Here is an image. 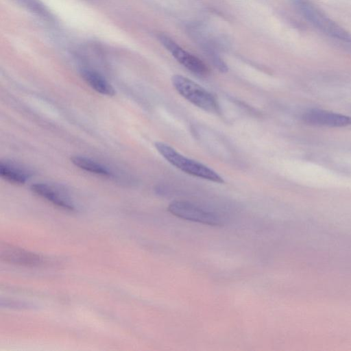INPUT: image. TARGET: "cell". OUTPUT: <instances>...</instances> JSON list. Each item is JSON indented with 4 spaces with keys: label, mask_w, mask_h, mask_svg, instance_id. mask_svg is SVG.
<instances>
[{
    "label": "cell",
    "mask_w": 351,
    "mask_h": 351,
    "mask_svg": "<svg viewBox=\"0 0 351 351\" xmlns=\"http://www.w3.org/2000/svg\"><path fill=\"white\" fill-rule=\"evenodd\" d=\"M31 191L38 196L46 199L53 205L67 210H73L74 204L70 197L64 192L45 183H35L30 186Z\"/></svg>",
    "instance_id": "cell-8"
},
{
    "label": "cell",
    "mask_w": 351,
    "mask_h": 351,
    "mask_svg": "<svg viewBox=\"0 0 351 351\" xmlns=\"http://www.w3.org/2000/svg\"><path fill=\"white\" fill-rule=\"evenodd\" d=\"M204 50L210 61L221 72H226L228 67L218 54L210 47L204 46Z\"/></svg>",
    "instance_id": "cell-12"
},
{
    "label": "cell",
    "mask_w": 351,
    "mask_h": 351,
    "mask_svg": "<svg viewBox=\"0 0 351 351\" xmlns=\"http://www.w3.org/2000/svg\"><path fill=\"white\" fill-rule=\"evenodd\" d=\"M0 175L10 183L23 184L31 176V173L16 162L5 160L0 162Z\"/></svg>",
    "instance_id": "cell-9"
},
{
    "label": "cell",
    "mask_w": 351,
    "mask_h": 351,
    "mask_svg": "<svg viewBox=\"0 0 351 351\" xmlns=\"http://www.w3.org/2000/svg\"><path fill=\"white\" fill-rule=\"evenodd\" d=\"M21 3V4L25 5L27 8L32 10L34 12H37L38 14H43L44 15L46 14L45 10L38 2L37 0H18Z\"/></svg>",
    "instance_id": "cell-13"
},
{
    "label": "cell",
    "mask_w": 351,
    "mask_h": 351,
    "mask_svg": "<svg viewBox=\"0 0 351 351\" xmlns=\"http://www.w3.org/2000/svg\"><path fill=\"white\" fill-rule=\"evenodd\" d=\"M171 82L177 92L194 106L208 112H219L215 97L199 84L181 75H174Z\"/></svg>",
    "instance_id": "cell-2"
},
{
    "label": "cell",
    "mask_w": 351,
    "mask_h": 351,
    "mask_svg": "<svg viewBox=\"0 0 351 351\" xmlns=\"http://www.w3.org/2000/svg\"><path fill=\"white\" fill-rule=\"evenodd\" d=\"M81 75L84 81L95 91L104 95L113 96L115 93L112 86L97 72L83 69Z\"/></svg>",
    "instance_id": "cell-10"
},
{
    "label": "cell",
    "mask_w": 351,
    "mask_h": 351,
    "mask_svg": "<svg viewBox=\"0 0 351 351\" xmlns=\"http://www.w3.org/2000/svg\"><path fill=\"white\" fill-rule=\"evenodd\" d=\"M168 210L173 215L183 219L207 224L220 226L221 219L213 213L186 201H173L168 206Z\"/></svg>",
    "instance_id": "cell-4"
},
{
    "label": "cell",
    "mask_w": 351,
    "mask_h": 351,
    "mask_svg": "<svg viewBox=\"0 0 351 351\" xmlns=\"http://www.w3.org/2000/svg\"><path fill=\"white\" fill-rule=\"evenodd\" d=\"M302 119L307 124L317 126L341 128L351 125L350 117L320 109L306 111Z\"/></svg>",
    "instance_id": "cell-7"
},
{
    "label": "cell",
    "mask_w": 351,
    "mask_h": 351,
    "mask_svg": "<svg viewBox=\"0 0 351 351\" xmlns=\"http://www.w3.org/2000/svg\"><path fill=\"white\" fill-rule=\"evenodd\" d=\"M158 39L175 59L188 70L199 76H205L208 73V68L203 61L185 51L170 37L160 34Z\"/></svg>",
    "instance_id": "cell-5"
},
{
    "label": "cell",
    "mask_w": 351,
    "mask_h": 351,
    "mask_svg": "<svg viewBox=\"0 0 351 351\" xmlns=\"http://www.w3.org/2000/svg\"><path fill=\"white\" fill-rule=\"evenodd\" d=\"M0 258L5 263L21 266L37 267L43 263L40 255L8 243H1Z\"/></svg>",
    "instance_id": "cell-6"
},
{
    "label": "cell",
    "mask_w": 351,
    "mask_h": 351,
    "mask_svg": "<svg viewBox=\"0 0 351 351\" xmlns=\"http://www.w3.org/2000/svg\"><path fill=\"white\" fill-rule=\"evenodd\" d=\"M71 161L74 165L84 171L102 176H110L111 175L110 171L107 167L88 158L73 156L71 158Z\"/></svg>",
    "instance_id": "cell-11"
},
{
    "label": "cell",
    "mask_w": 351,
    "mask_h": 351,
    "mask_svg": "<svg viewBox=\"0 0 351 351\" xmlns=\"http://www.w3.org/2000/svg\"><path fill=\"white\" fill-rule=\"evenodd\" d=\"M304 18L324 34L351 43V34L306 0H291Z\"/></svg>",
    "instance_id": "cell-3"
},
{
    "label": "cell",
    "mask_w": 351,
    "mask_h": 351,
    "mask_svg": "<svg viewBox=\"0 0 351 351\" xmlns=\"http://www.w3.org/2000/svg\"><path fill=\"white\" fill-rule=\"evenodd\" d=\"M154 146L167 161L182 171L216 183L224 182L223 178L215 171L201 162L186 158L170 145L156 142Z\"/></svg>",
    "instance_id": "cell-1"
}]
</instances>
